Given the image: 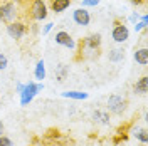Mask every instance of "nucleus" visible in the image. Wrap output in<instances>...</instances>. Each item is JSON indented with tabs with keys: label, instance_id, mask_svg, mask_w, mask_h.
Listing matches in <instances>:
<instances>
[{
	"label": "nucleus",
	"instance_id": "a878e982",
	"mask_svg": "<svg viewBox=\"0 0 148 146\" xmlns=\"http://www.w3.org/2000/svg\"><path fill=\"white\" fill-rule=\"evenodd\" d=\"M131 2V5H135V7H140V5H145L147 3V0H130Z\"/></svg>",
	"mask_w": 148,
	"mask_h": 146
},
{
	"label": "nucleus",
	"instance_id": "0eeeda50",
	"mask_svg": "<svg viewBox=\"0 0 148 146\" xmlns=\"http://www.w3.org/2000/svg\"><path fill=\"white\" fill-rule=\"evenodd\" d=\"M5 30L9 34L10 39H15V40H20L22 37L27 34V24L22 22V20H14L5 25Z\"/></svg>",
	"mask_w": 148,
	"mask_h": 146
},
{
	"label": "nucleus",
	"instance_id": "ddd939ff",
	"mask_svg": "<svg viewBox=\"0 0 148 146\" xmlns=\"http://www.w3.org/2000/svg\"><path fill=\"white\" fill-rule=\"evenodd\" d=\"M47 71H46V62L44 59H39L36 64V69H34V77H36V82H42L46 79Z\"/></svg>",
	"mask_w": 148,
	"mask_h": 146
},
{
	"label": "nucleus",
	"instance_id": "2eb2a0df",
	"mask_svg": "<svg viewBox=\"0 0 148 146\" xmlns=\"http://www.w3.org/2000/svg\"><path fill=\"white\" fill-rule=\"evenodd\" d=\"M71 0H51V10L54 14H62L64 10L69 9Z\"/></svg>",
	"mask_w": 148,
	"mask_h": 146
},
{
	"label": "nucleus",
	"instance_id": "393cba45",
	"mask_svg": "<svg viewBox=\"0 0 148 146\" xmlns=\"http://www.w3.org/2000/svg\"><path fill=\"white\" fill-rule=\"evenodd\" d=\"M140 18H141V14H140V12H133V14H131V15H130V22H131V24H133V25H135V24H136V22H138Z\"/></svg>",
	"mask_w": 148,
	"mask_h": 146
},
{
	"label": "nucleus",
	"instance_id": "f257e3e1",
	"mask_svg": "<svg viewBox=\"0 0 148 146\" xmlns=\"http://www.w3.org/2000/svg\"><path fill=\"white\" fill-rule=\"evenodd\" d=\"M103 44V39H101V34L94 32V34H89L83 39L81 42V54L83 57H89V55H98V50Z\"/></svg>",
	"mask_w": 148,
	"mask_h": 146
},
{
	"label": "nucleus",
	"instance_id": "5701e85b",
	"mask_svg": "<svg viewBox=\"0 0 148 146\" xmlns=\"http://www.w3.org/2000/svg\"><path fill=\"white\" fill-rule=\"evenodd\" d=\"M0 146H14V141H12L9 136L2 134V136H0Z\"/></svg>",
	"mask_w": 148,
	"mask_h": 146
},
{
	"label": "nucleus",
	"instance_id": "20e7f679",
	"mask_svg": "<svg viewBox=\"0 0 148 146\" xmlns=\"http://www.w3.org/2000/svg\"><path fill=\"white\" fill-rule=\"evenodd\" d=\"M18 17V5L12 2H0V24H10Z\"/></svg>",
	"mask_w": 148,
	"mask_h": 146
},
{
	"label": "nucleus",
	"instance_id": "f03ea898",
	"mask_svg": "<svg viewBox=\"0 0 148 146\" xmlns=\"http://www.w3.org/2000/svg\"><path fill=\"white\" fill-rule=\"evenodd\" d=\"M42 91H44V82H36V81L25 82L24 91L18 94V98H20V106H29V104L34 101V98Z\"/></svg>",
	"mask_w": 148,
	"mask_h": 146
},
{
	"label": "nucleus",
	"instance_id": "9d476101",
	"mask_svg": "<svg viewBox=\"0 0 148 146\" xmlns=\"http://www.w3.org/2000/svg\"><path fill=\"white\" fill-rule=\"evenodd\" d=\"M92 121L96 124H101V126H110L111 124V118H110V113L106 109H94L91 114Z\"/></svg>",
	"mask_w": 148,
	"mask_h": 146
},
{
	"label": "nucleus",
	"instance_id": "6e6552de",
	"mask_svg": "<svg viewBox=\"0 0 148 146\" xmlns=\"http://www.w3.org/2000/svg\"><path fill=\"white\" fill-rule=\"evenodd\" d=\"M54 42L57 46H62V47H67L69 50H76L77 49V44H76V40L73 39V35L69 34V32H66V30H59L54 37Z\"/></svg>",
	"mask_w": 148,
	"mask_h": 146
},
{
	"label": "nucleus",
	"instance_id": "6ab92c4d",
	"mask_svg": "<svg viewBox=\"0 0 148 146\" xmlns=\"http://www.w3.org/2000/svg\"><path fill=\"white\" fill-rule=\"evenodd\" d=\"M128 141V131L126 129H118L116 134L113 136V145H120V143H125Z\"/></svg>",
	"mask_w": 148,
	"mask_h": 146
},
{
	"label": "nucleus",
	"instance_id": "1a4fd4ad",
	"mask_svg": "<svg viewBox=\"0 0 148 146\" xmlns=\"http://www.w3.org/2000/svg\"><path fill=\"white\" fill-rule=\"evenodd\" d=\"M73 20H74V24H76V25L88 27V25L91 24V14L88 12V9L79 7V9H76L73 12Z\"/></svg>",
	"mask_w": 148,
	"mask_h": 146
},
{
	"label": "nucleus",
	"instance_id": "4468645a",
	"mask_svg": "<svg viewBox=\"0 0 148 146\" xmlns=\"http://www.w3.org/2000/svg\"><path fill=\"white\" fill-rule=\"evenodd\" d=\"M133 59L135 62L140 65H147L148 64V49L147 47H140L133 52Z\"/></svg>",
	"mask_w": 148,
	"mask_h": 146
},
{
	"label": "nucleus",
	"instance_id": "39448f33",
	"mask_svg": "<svg viewBox=\"0 0 148 146\" xmlns=\"http://www.w3.org/2000/svg\"><path fill=\"white\" fill-rule=\"evenodd\" d=\"M128 108V101L120 94H111L108 98V113L114 114V116H121Z\"/></svg>",
	"mask_w": 148,
	"mask_h": 146
},
{
	"label": "nucleus",
	"instance_id": "bb28decb",
	"mask_svg": "<svg viewBox=\"0 0 148 146\" xmlns=\"http://www.w3.org/2000/svg\"><path fill=\"white\" fill-rule=\"evenodd\" d=\"M24 86H25L24 82H17V84H15V92H17V94H20V92L24 91Z\"/></svg>",
	"mask_w": 148,
	"mask_h": 146
},
{
	"label": "nucleus",
	"instance_id": "f3484780",
	"mask_svg": "<svg viewBox=\"0 0 148 146\" xmlns=\"http://www.w3.org/2000/svg\"><path fill=\"white\" fill-rule=\"evenodd\" d=\"M131 136L135 139H138L140 143H143V145L148 143V133L145 128H133L131 129Z\"/></svg>",
	"mask_w": 148,
	"mask_h": 146
},
{
	"label": "nucleus",
	"instance_id": "aec40b11",
	"mask_svg": "<svg viewBox=\"0 0 148 146\" xmlns=\"http://www.w3.org/2000/svg\"><path fill=\"white\" fill-rule=\"evenodd\" d=\"M147 27H148V15L141 14V18L133 25V29H135V32H143V30H147Z\"/></svg>",
	"mask_w": 148,
	"mask_h": 146
},
{
	"label": "nucleus",
	"instance_id": "dca6fc26",
	"mask_svg": "<svg viewBox=\"0 0 148 146\" xmlns=\"http://www.w3.org/2000/svg\"><path fill=\"white\" fill-rule=\"evenodd\" d=\"M61 96L66 98V99H73V101H86L89 98V94L88 92H83V91H66Z\"/></svg>",
	"mask_w": 148,
	"mask_h": 146
},
{
	"label": "nucleus",
	"instance_id": "7ed1b4c3",
	"mask_svg": "<svg viewBox=\"0 0 148 146\" xmlns=\"http://www.w3.org/2000/svg\"><path fill=\"white\" fill-rule=\"evenodd\" d=\"M29 15L36 22H44L49 15V7H47L46 0H32L29 7Z\"/></svg>",
	"mask_w": 148,
	"mask_h": 146
},
{
	"label": "nucleus",
	"instance_id": "9b49d317",
	"mask_svg": "<svg viewBox=\"0 0 148 146\" xmlns=\"http://www.w3.org/2000/svg\"><path fill=\"white\" fill-rule=\"evenodd\" d=\"M133 92L138 96H145L148 92V76H141L140 79H136V82L133 84Z\"/></svg>",
	"mask_w": 148,
	"mask_h": 146
},
{
	"label": "nucleus",
	"instance_id": "a211bd4d",
	"mask_svg": "<svg viewBox=\"0 0 148 146\" xmlns=\"http://www.w3.org/2000/svg\"><path fill=\"white\" fill-rule=\"evenodd\" d=\"M108 59H110V62H121L125 59V50L123 49H111L108 52Z\"/></svg>",
	"mask_w": 148,
	"mask_h": 146
},
{
	"label": "nucleus",
	"instance_id": "4be33fe9",
	"mask_svg": "<svg viewBox=\"0 0 148 146\" xmlns=\"http://www.w3.org/2000/svg\"><path fill=\"white\" fill-rule=\"evenodd\" d=\"M101 0H81V7L83 9H88V7H96Z\"/></svg>",
	"mask_w": 148,
	"mask_h": 146
},
{
	"label": "nucleus",
	"instance_id": "412c9836",
	"mask_svg": "<svg viewBox=\"0 0 148 146\" xmlns=\"http://www.w3.org/2000/svg\"><path fill=\"white\" fill-rule=\"evenodd\" d=\"M7 65H9V57L3 54V52H0V71H5Z\"/></svg>",
	"mask_w": 148,
	"mask_h": 146
},
{
	"label": "nucleus",
	"instance_id": "f8f14e48",
	"mask_svg": "<svg viewBox=\"0 0 148 146\" xmlns=\"http://www.w3.org/2000/svg\"><path fill=\"white\" fill-rule=\"evenodd\" d=\"M67 76H69V65L67 64H57L54 67V79L59 84H62L67 79Z\"/></svg>",
	"mask_w": 148,
	"mask_h": 146
},
{
	"label": "nucleus",
	"instance_id": "cd10ccee",
	"mask_svg": "<svg viewBox=\"0 0 148 146\" xmlns=\"http://www.w3.org/2000/svg\"><path fill=\"white\" fill-rule=\"evenodd\" d=\"M3 131H5V126H3V123H2V119H0V136L3 134Z\"/></svg>",
	"mask_w": 148,
	"mask_h": 146
},
{
	"label": "nucleus",
	"instance_id": "b1692460",
	"mask_svg": "<svg viewBox=\"0 0 148 146\" xmlns=\"http://www.w3.org/2000/svg\"><path fill=\"white\" fill-rule=\"evenodd\" d=\"M54 22H47L46 25H44V27H42V35H47V34H49V32H51V30H52V29H54Z\"/></svg>",
	"mask_w": 148,
	"mask_h": 146
},
{
	"label": "nucleus",
	"instance_id": "423d86ee",
	"mask_svg": "<svg viewBox=\"0 0 148 146\" xmlns=\"http://www.w3.org/2000/svg\"><path fill=\"white\" fill-rule=\"evenodd\" d=\"M111 39L116 42V44H123L130 39V29L120 22V20H114L113 22V29H111Z\"/></svg>",
	"mask_w": 148,
	"mask_h": 146
}]
</instances>
